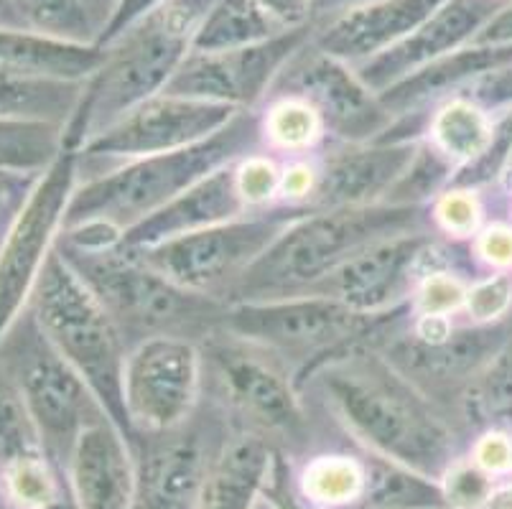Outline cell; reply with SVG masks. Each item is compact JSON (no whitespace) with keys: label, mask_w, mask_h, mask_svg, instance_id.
Listing matches in <instances>:
<instances>
[{"label":"cell","mask_w":512,"mask_h":509,"mask_svg":"<svg viewBox=\"0 0 512 509\" xmlns=\"http://www.w3.org/2000/svg\"><path fill=\"white\" fill-rule=\"evenodd\" d=\"M204 400L235 431L271 443L278 454H299L311 443V413L288 364L268 349L220 329L202 344Z\"/></svg>","instance_id":"52a82bcc"},{"label":"cell","mask_w":512,"mask_h":509,"mask_svg":"<svg viewBox=\"0 0 512 509\" xmlns=\"http://www.w3.org/2000/svg\"><path fill=\"white\" fill-rule=\"evenodd\" d=\"M64 479L79 509H133L136 454L133 441L110 415L79 433Z\"/></svg>","instance_id":"d6986e66"},{"label":"cell","mask_w":512,"mask_h":509,"mask_svg":"<svg viewBox=\"0 0 512 509\" xmlns=\"http://www.w3.org/2000/svg\"><path fill=\"white\" fill-rule=\"evenodd\" d=\"M426 230H431V207L380 202L309 209L255 260L227 303L306 296L319 291L321 283L375 242Z\"/></svg>","instance_id":"7a4b0ae2"},{"label":"cell","mask_w":512,"mask_h":509,"mask_svg":"<svg viewBox=\"0 0 512 509\" xmlns=\"http://www.w3.org/2000/svg\"><path fill=\"white\" fill-rule=\"evenodd\" d=\"M311 39V26L286 31L263 44L217 54H189L164 92L253 110L268 100L278 74Z\"/></svg>","instance_id":"2e32d148"},{"label":"cell","mask_w":512,"mask_h":509,"mask_svg":"<svg viewBox=\"0 0 512 509\" xmlns=\"http://www.w3.org/2000/svg\"><path fill=\"white\" fill-rule=\"evenodd\" d=\"M479 219H482L479 202L474 191L469 189H446L436 199L434 214H431V222L449 237L474 235L479 227Z\"/></svg>","instance_id":"ab89813d"},{"label":"cell","mask_w":512,"mask_h":509,"mask_svg":"<svg viewBox=\"0 0 512 509\" xmlns=\"http://www.w3.org/2000/svg\"><path fill=\"white\" fill-rule=\"evenodd\" d=\"M456 163L449 161L431 140H421L413 153L411 163L403 171L385 204H403V207H428V199H434L444 184L451 186Z\"/></svg>","instance_id":"d590c367"},{"label":"cell","mask_w":512,"mask_h":509,"mask_svg":"<svg viewBox=\"0 0 512 509\" xmlns=\"http://www.w3.org/2000/svg\"><path fill=\"white\" fill-rule=\"evenodd\" d=\"M263 146L260 115L242 110L230 125L179 151L125 161L113 171L82 179L72 194L64 230L79 224H105L120 232L136 227L153 212L184 194L217 168L258 153Z\"/></svg>","instance_id":"3957f363"},{"label":"cell","mask_w":512,"mask_h":509,"mask_svg":"<svg viewBox=\"0 0 512 509\" xmlns=\"http://www.w3.org/2000/svg\"><path fill=\"white\" fill-rule=\"evenodd\" d=\"M469 459L482 471L497 479V476L512 474V438L502 431H487L477 438Z\"/></svg>","instance_id":"b9f144b4"},{"label":"cell","mask_w":512,"mask_h":509,"mask_svg":"<svg viewBox=\"0 0 512 509\" xmlns=\"http://www.w3.org/2000/svg\"><path fill=\"white\" fill-rule=\"evenodd\" d=\"M411 316V301L385 314H360L334 296L306 293L273 301L227 303L222 329L283 359L296 385L304 390L321 364L360 347L380 349Z\"/></svg>","instance_id":"5b68a950"},{"label":"cell","mask_w":512,"mask_h":509,"mask_svg":"<svg viewBox=\"0 0 512 509\" xmlns=\"http://www.w3.org/2000/svg\"><path fill=\"white\" fill-rule=\"evenodd\" d=\"M118 3H120V0H85L87 11H90V16L95 18L97 28H100V34H102V31H105L107 21L113 18V13H115V8H118Z\"/></svg>","instance_id":"816d5d0a"},{"label":"cell","mask_w":512,"mask_h":509,"mask_svg":"<svg viewBox=\"0 0 512 509\" xmlns=\"http://www.w3.org/2000/svg\"><path fill=\"white\" fill-rule=\"evenodd\" d=\"M169 0H120L118 8H115L113 18L107 21L105 31L100 34V41L97 44L107 46L113 39H118L125 28H130L133 23H138L141 18H146L148 13H153L156 8H161Z\"/></svg>","instance_id":"bcb514c9"},{"label":"cell","mask_w":512,"mask_h":509,"mask_svg":"<svg viewBox=\"0 0 512 509\" xmlns=\"http://www.w3.org/2000/svg\"><path fill=\"white\" fill-rule=\"evenodd\" d=\"M510 0H444L411 36L375 59L357 64L355 72L372 92L388 90L390 84L408 77L416 69L436 62L441 56L474 44L487 23Z\"/></svg>","instance_id":"ac0fdd59"},{"label":"cell","mask_w":512,"mask_h":509,"mask_svg":"<svg viewBox=\"0 0 512 509\" xmlns=\"http://www.w3.org/2000/svg\"><path fill=\"white\" fill-rule=\"evenodd\" d=\"M286 31L306 28L314 21V0H255Z\"/></svg>","instance_id":"7dc6e473"},{"label":"cell","mask_w":512,"mask_h":509,"mask_svg":"<svg viewBox=\"0 0 512 509\" xmlns=\"http://www.w3.org/2000/svg\"><path fill=\"white\" fill-rule=\"evenodd\" d=\"M255 509H278V507L271 502V499H268V497H265V494H263V497L258 499V504H255Z\"/></svg>","instance_id":"9f6ffc18"},{"label":"cell","mask_w":512,"mask_h":509,"mask_svg":"<svg viewBox=\"0 0 512 509\" xmlns=\"http://www.w3.org/2000/svg\"><path fill=\"white\" fill-rule=\"evenodd\" d=\"M306 212L309 207H296V204L258 209L250 217L242 214L232 222L214 224L207 230L130 252L153 270L179 283L181 288L227 303L255 260L278 240L288 224Z\"/></svg>","instance_id":"30bf717a"},{"label":"cell","mask_w":512,"mask_h":509,"mask_svg":"<svg viewBox=\"0 0 512 509\" xmlns=\"http://www.w3.org/2000/svg\"><path fill=\"white\" fill-rule=\"evenodd\" d=\"M87 82L0 74V120L51 123L67 128Z\"/></svg>","instance_id":"484cf974"},{"label":"cell","mask_w":512,"mask_h":509,"mask_svg":"<svg viewBox=\"0 0 512 509\" xmlns=\"http://www.w3.org/2000/svg\"><path fill=\"white\" fill-rule=\"evenodd\" d=\"M319 181V166L309 161H293L281 171V199L283 204L306 207Z\"/></svg>","instance_id":"ee69618b"},{"label":"cell","mask_w":512,"mask_h":509,"mask_svg":"<svg viewBox=\"0 0 512 509\" xmlns=\"http://www.w3.org/2000/svg\"><path fill=\"white\" fill-rule=\"evenodd\" d=\"M367 489L357 509H449L439 479L380 456L362 454Z\"/></svg>","instance_id":"83f0119b"},{"label":"cell","mask_w":512,"mask_h":509,"mask_svg":"<svg viewBox=\"0 0 512 509\" xmlns=\"http://www.w3.org/2000/svg\"><path fill=\"white\" fill-rule=\"evenodd\" d=\"M0 367L8 372L39 428L44 451L64 474L79 433L105 418L95 392L57 352L26 308L0 336Z\"/></svg>","instance_id":"9c48e42d"},{"label":"cell","mask_w":512,"mask_h":509,"mask_svg":"<svg viewBox=\"0 0 512 509\" xmlns=\"http://www.w3.org/2000/svg\"><path fill=\"white\" fill-rule=\"evenodd\" d=\"M263 143L281 153H309L319 146L327 128L319 110L304 97L278 95L271 97V107L260 118Z\"/></svg>","instance_id":"1f68e13d"},{"label":"cell","mask_w":512,"mask_h":509,"mask_svg":"<svg viewBox=\"0 0 512 509\" xmlns=\"http://www.w3.org/2000/svg\"><path fill=\"white\" fill-rule=\"evenodd\" d=\"M296 489L321 509H357L367 489L365 456H311L296 476Z\"/></svg>","instance_id":"f1b7e54d"},{"label":"cell","mask_w":512,"mask_h":509,"mask_svg":"<svg viewBox=\"0 0 512 509\" xmlns=\"http://www.w3.org/2000/svg\"><path fill=\"white\" fill-rule=\"evenodd\" d=\"M214 0H169L125 28L105 49L102 67L87 79L85 95L67 125V143L79 148L123 115L161 95L192 54V39Z\"/></svg>","instance_id":"277c9868"},{"label":"cell","mask_w":512,"mask_h":509,"mask_svg":"<svg viewBox=\"0 0 512 509\" xmlns=\"http://www.w3.org/2000/svg\"><path fill=\"white\" fill-rule=\"evenodd\" d=\"M278 95L309 100L319 110L327 135H334L342 146L375 143L395 123L388 107L362 82L355 67L316 49L311 39L278 74L268 97Z\"/></svg>","instance_id":"5bb4252c"},{"label":"cell","mask_w":512,"mask_h":509,"mask_svg":"<svg viewBox=\"0 0 512 509\" xmlns=\"http://www.w3.org/2000/svg\"><path fill=\"white\" fill-rule=\"evenodd\" d=\"M237 112L242 110L161 92L87 140L79 148V168H95V174H100L105 163L120 166L133 158L194 146L199 140L220 133L225 125L232 123Z\"/></svg>","instance_id":"4fadbf2b"},{"label":"cell","mask_w":512,"mask_h":509,"mask_svg":"<svg viewBox=\"0 0 512 509\" xmlns=\"http://www.w3.org/2000/svg\"><path fill=\"white\" fill-rule=\"evenodd\" d=\"M444 247L431 230L388 237L344 263L319 291L360 314H385L411 301L418 280L434 270H449Z\"/></svg>","instance_id":"9a60e30c"},{"label":"cell","mask_w":512,"mask_h":509,"mask_svg":"<svg viewBox=\"0 0 512 509\" xmlns=\"http://www.w3.org/2000/svg\"><path fill=\"white\" fill-rule=\"evenodd\" d=\"M0 28H29L13 0H0Z\"/></svg>","instance_id":"f5cc1de1"},{"label":"cell","mask_w":512,"mask_h":509,"mask_svg":"<svg viewBox=\"0 0 512 509\" xmlns=\"http://www.w3.org/2000/svg\"><path fill=\"white\" fill-rule=\"evenodd\" d=\"M408 324L395 331L380 352L446 415L451 392L462 390L464 395L507 339L505 329L477 324L472 329H451L439 342H423L411 334Z\"/></svg>","instance_id":"e0dca14e"},{"label":"cell","mask_w":512,"mask_h":509,"mask_svg":"<svg viewBox=\"0 0 512 509\" xmlns=\"http://www.w3.org/2000/svg\"><path fill=\"white\" fill-rule=\"evenodd\" d=\"M235 163L217 168L202 181L171 199L166 207L153 212L136 227L123 232L120 245L125 250H143V247L161 245L166 240H174L181 235H192V232L207 230L214 224L232 222L248 212L242 202L240 189H237Z\"/></svg>","instance_id":"7402d4cb"},{"label":"cell","mask_w":512,"mask_h":509,"mask_svg":"<svg viewBox=\"0 0 512 509\" xmlns=\"http://www.w3.org/2000/svg\"><path fill=\"white\" fill-rule=\"evenodd\" d=\"M79 184V151L64 146L41 171L0 245V336L29 308L46 260L57 247Z\"/></svg>","instance_id":"8fae6325"},{"label":"cell","mask_w":512,"mask_h":509,"mask_svg":"<svg viewBox=\"0 0 512 509\" xmlns=\"http://www.w3.org/2000/svg\"><path fill=\"white\" fill-rule=\"evenodd\" d=\"M484 509H512V484H505V487L492 492V497L487 499Z\"/></svg>","instance_id":"db71d44e"},{"label":"cell","mask_w":512,"mask_h":509,"mask_svg":"<svg viewBox=\"0 0 512 509\" xmlns=\"http://www.w3.org/2000/svg\"><path fill=\"white\" fill-rule=\"evenodd\" d=\"M62 471L46 454L31 456L0 471V499L13 509H46L62 494Z\"/></svg>","instance_id":"d6a6232c"},{"label":"cell","mask_w":512,"mask_h":509,"mask_svg":"<svg viewBox=\"0 0 512 509\" xmlns=\"http://www.w3.org/2000/svg\"><path fill=\"white\" fill-rule=\"evenodd\" d=\"M464 301H467V288H464L462 278L451 270H434V273L423 275L418 280L411 308L413 316H444V319H449L454 311L464 306Z\"/></svg>","instance_id":"f35d334b"},{"label":"cell","mask_w":512,"mask_h":509,"mask_svg":"<svg viewBox=\"0 0 512 509\" xmlns=\"http://www.w3.org/2000/svg\"><path fill=\"white\" fill-rule=\"evenodd\" d=\"M265 497L271 499L278 509H321L314 507L311 502H306L301 497V492L296 489V479L291 476V469L286 464V456L278 454L276 464H273V474L268 479V487H265Z\"/></svg>","instance_id":"f6af8a7d"},{"label":"cell","mask_w":512,"mask_h":509,"mask_svg":"<svg viewBox=\"0 0 512 509\" xmlns=\"http://www.w3.org/2000/svg\"><path fill=\"white\" fill-rule=\"evenodd\" d=\"M36 34L54 36V39L74 41V44H97L100 28L87 11L85 0H13Z\"/></svg>","instance_id":"836d02e7"},{"label":"cell","mask_w":512,"mask_h":509,"mask_svg":"<svg viewBox=\"0 0 512 509\" xmlns=\"http://www.w3.org/2000/svg\"><path fill=\"white\" fill-rule=\"evenodd\" d=\"M123 400L136 438L189 423L204 400L199 344L179 336H153L136 344L125 359Z\"/></svg>","instance_id":"7c38bea8"},{"label":"cell","mask_w":512,"mask_h":509,"mask_svg":"<svg viewBox=\"0 0 512 509\" xmlns=\"http://www.w3.org/2000/svg\"><path fill=\"white\" fill-rule=\"evenodd\" d=\"M367 3H375V0H314V21H311V26L329 21L334 16H342L347 11H355V8L367 6Z\"/></svg>","instance_id":"f907efd6"},{"label":"cell","mask_w":512,"mask_h":509,"mask_svg":"<svg viewBox=\"0 0 512 509\" xmlns=\"http://www.w3.org/2000/svg\"><path fill=\"white\" fill-rule=\"evenodd\" d=\"M0 509H13V507H8V504L3 502V499H0Z\"/></svg>","instance_id":"6f0895ef"},{"label":"cell","mask_w":512,"mask_h":509,"mask_svg":"<svg viewBox=\"0 0 512 509\" xmlns=\"http://www.w3.org/2000/svg\"><path fill=\"white\" fill-rule=\"evenodd\" d=\"M512 62V46H479L469 44L459 51L441 56L436 62L416 69L408 77L390 84L388 90L380 92V102L388 107L393 118H403L411 112L426 110L431 102L449 92L459 90L462 84L472 82L479 74L492 72Z\"/></svg>","instance_id":"cb8c5ba5"},{"label":"cell","mask_w":512,"mask_h":509,"mask_svg":"<svg viewBox=\"0 0 512 509\" xmlns=\"http://www.w3.org/2000/svg\"><path fill=\"white\" fill-rule=\"evenodd\" d=\"M421 140L413 143H360L339 146L319 163V181L311 194L309 209L370 207L385 196L403 176Z\"/></svg>","instance_id":"ffe728a7"},{"label":"cell","mask_w":512,"mask_h":509,"mask_svg":"<svg viewBox=\"0 0 512 509\" xmlns=\"http://www.w3.org/2000/svg\"><path fill=\"white\" fill-rule=\"evenodd\" d=\"M281 171L276 161L263 153H250V156L240 158L235 166L237 174V189H240L242 202L248 209H265L273 207V202L281 194Z\"/></svg>","instance_id":"74e56055"},{"label":"cell","mask_w":512,"mask_h":509,"mask_svg":"<svg viewBox=\"0 0 512 509\" xmlns=\"http://www.w3.org/2000/svg\"><path fill=\"white\" fill-rule=\"evenodd\" d=\"M46 509H79V507H77V502H74V497H72V492H69V487H67V484H64L62 494H59V497L54 499V502H51Z\"/></svg>","instance_id":"11a10c76"},{"label":"cell","mask_w":512,"mask_h":509,"mask_svg":"<svg viewBox=\"0 0 512 509\" xmlns=\"http://www.w3.org/2000/svg\"><path fill=\"white\" fill-rule=\"evenodd\" d=\"M67 146V128L51 123L0 120V171L41 174Z\"/></svg>","instance_id":"4dcf8cb0"},{"label":"cell","mask_w":512,"mask_h":509,"mask_svg":"<svg viewBox=\"0 0 512 509\" xmlns=\"http://www.w3.org/2000/svg\"><path fill=\"white\" fill-rule=\"evenodd\" d=\"M278 451L248 431L232 428L214 454L194 509H255L273 474Z\"/></svg>","instance_id":"603a6c76"},{"label":"cell","mask_w":512,"mask_h":509,"mask_svg":"<svg viewBox=\"0 0 512 509\" xmlns=\"http://www.w3.org/2000/svg\"><path fill=\"white\" fill-rule=\"evenodd\" d=\"M441 489L449 509H484L495 492V479L479 469L472 459H456L441 474Z\"/></svg>","instance_id":"8d00e7d4"},{"label":"cell","mask_w":512,"mask_h":509,"mask_svg":"<svg viewBox=\"0 0 512 509\" xmlns=\"http://www.w3.org/2000/svg\"><path fill=\"white\" fill-rule=\"evenodd\" d=\"M102 62L100 44H74L31 28H0V74L87 82Z\"/></svg>","instance_id":"d4e9b609"},{"label":"cell","mask_w":512,"mask_h":509,"mask_svg":"<svg viewBox=\"0 0 512 509\" xmlns=\"http://www.w3.org/2000/svg\"><path fill=\"white\" fill-rule=\"evenodd\" d=\"M426 135L449 161L459 166L477 161L490 148L495 130L477 102L469 97H454L434 112V118H428Z\"/></svg>","instance_id":"f546056e"},{"label":"cell","mask_w":512,"mask_h":509,"mask_svg":"<svg viewBox=\"0 0 512 509\" xmlns=\"http://www.w3.org/2000/svg\"><path fill=\"white\" fill-rule=\"evenodd\" d=\"M39 174H8L0 171V245L11 227L13 217L18 214L21 204L26 202L29 191L34 189Z\"/></svg>","instance_id":"7bdbcfd3"},{"label":"cell","mask_w":512,"mask_h":509,"mask_svg":"<svg viewBox=\"0 0 512 509\" xmlns=\"http://www.w3.org/2000/svg\"><path fill=\"white\" fill-rule=\"evenodd\" d=\"M441 3L444 0H375L311 26V44L357 67L411 36Z\"/></svg>","instance_id":"44dd1931"},{"label":"cell","mask_w":512,"mask_h":509,"mask_svg":"<svg viewBox=\"0 0 512 509\" xmlns=\"http://www.w3.org/2000/svg\"><path fill=\"white\" fill-rule=\"evenodd\" d=\"M39 454H46L39 428L23 403L16 382L0 367V471Z\"/></svg>","instance_id":"e575fe53"},{"label":"cell","mask_w":512,"mask_h":509,"mask_svg":"<svg viewBox=\"0 0 512 509\" xmlns=\"http://www.w3.org/2000/svg\"><path fill=\"white\" fill-rule=\"evenodd\" d=\"M306 390L319 392L324 410L367 454L434 479L459 459L449 415L377 347L321 364Z\"/></svg>","instance_id":"6da1fadb"},{"label":"cell","mask_w":512,"mask_h":509,"mask_svg":"<svg viewBox=\"0 0 512 509\" xmlns=\"http://www.w3.org/2000/svg\"><path fill=\"white\" fill-rule=\"evenodd\" d=\"M286 34L255 0H214L194 31L192 54H217L263 44Z\"/></svg>","instance_id":"4316f807"},{"label":"cell","mask_w":512,"mask_h":509,"mask_svg":"<svg viewBox=\"0 0 512 509\" xmlns=\"http://www.w3.org/2000/svg\"><path fill=\"white\" fill-rule=\"evenodd\" d=\"M477 255L484 263L497 265V268H507L512 265V230L502 227V224H492L479 235L477 240Z\"/></svg>","instance_id":"c3c4849f"},{"label":"cell","mask_w":512,"mask_h":509,"mask_svg":"<svg viewBox=\"0 0 512 509\" xmlns=\"http://www.w3.org/2000/svg\"><path fill=\"white\" fill-rule=\"evenodd\" d=\"M29 308L49 342L95 392L115 426L130 441H136L123 400L128 344L102 303L69 268L57 247L41 270Z\"/></svg>","instance_id":"ba28073f"},{"label":"cell","mask_w":512,"mask_h":509,"mask_svg":"<svg viewBox=\"0 0 512 509\" xmlns=\"http://www.w3.org/2000/svg\"><path fill=\"white\" fill-rule=\"evenodd\" d=\"M512 303V280L507 275H495V278L479 280L477 286L467 291V314L472 316L474 324H487L505 314Z\"/></svg>","instance_id":"60d3db41"},{"label":"cell","mask_w":512,"mask_h":509,"mask_svg":"<svg viewBox=\"0 0 512 509\" xmlns=\"http://www.w3.org/2000/svg\"><path fill=\"white\" fill-rule=\"evenodd\" d=\"M474 44L479 46H512V0L507 3L502 11H497V16L492 18L487 26L479 31V36L474 39Z\"/></svg>","instance_id":"681fc988"},{"label":"cell","mask_w":512,"mask_h":509,"mask_svg":"<svg viewBox=\"0 0 512 509\" xmlns=\"http://www.w3.org/2000/svg\"><path fill=\"white\" fill-rule=\"evenodd\" d=\"M57 250L110 314L128 349L153 336H179L202 344L222 329L227 303L181 288L130 250H82L62 240Z\"/></svg>","instance_id":"8992f818"}]
</instances>
